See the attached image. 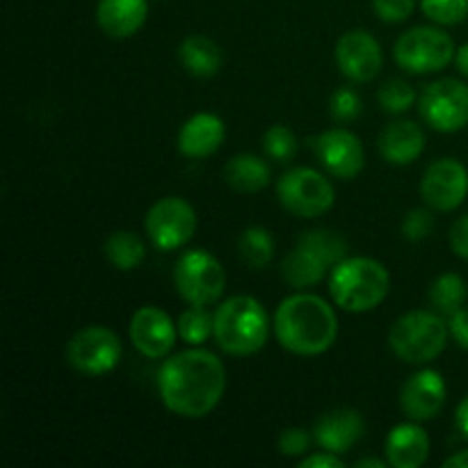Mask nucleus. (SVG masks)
Here are the masks:
<instances>
[{"label": "nucleus", "mask_w": 468, "mask_h": 468, "mask_svg": "<svg viewBox=\"0 0 468 468\" xmlns=\"http://www.w3.org/2000/svg\"><path fill=\"white\" fill-rule=\"evenodd\" d=\"M174 286L187 304L208 306L222 297L227 272L222 263L206 250H190L176 261Z\"/></svg>", "instance_id": "8"}, {"label": "nucleus", "mask_w": 468, "mask_h": 468, "mask_svg": "<svg viewBox=\"0 0 468 468\" xmlns=\"http://www.w3.org/2000/svg\"><path fill=\"white\" fill-rule=\"evenodd\" d=\"M131 343L146 359H167L178 338V327L158 306H142L128 324Z\"/></svg>", "instance_id": "14"}, {"label": "nucleus", "mask_w": 468, "mask_h": 468, "mask_svg": "<svg viewBox=\"0 0 468 468\" xmlns=\"http://www.w3.org/2000/svg\"><path fill=\"white\" fill-rule=\"evenodd\" d=\"M327 270L329 265L318 254H314L309 247L300 245V242H297V247L291 254H286L282 263V274L286 283L292 288H300V291L323 282Z\"/></svg>", "instance_id": "24"}, {"label": "nucleus", "mask_w": 468, "mask_h": 468, "mask_svg": "<svg viewBox=\"0 0 468 468\" xmlns=\"http://www.w3.org/2000/svg\"><path fill=\"white\" fill-rule=\"evenodd\" d=\"M329 112L336 122L350 123L361 114V96L352 87H341L332 94L329 101Z\"/></svg>", "instance_id": "33"}, {"label": "nucleus", "mask_w": 468, "mask_h": 468, "mask_svg": "<svg viewBox=\"0 0 468 468\" xmlns=\"http://www.w3.org/2000/svg\"><path fill=\"white\" fill-rule=\"evenodd\" d=\"M379 108L391 114L407 112L416 103V90L405 80H388L378 91Z\"/></svg>", "instance_id": "30"}, {"label": "nucleus", "mask_w": 468, "mask_h": 468, "mask_svg": "<svg viewBox=\"0 0 468 468\" xmlns=\"http://www.w3.org/2000/svg\"><path fill=\"white\" fill-rule=\"evenodd\" d=\"M178 336L187 346H204L215 329V315L206 311V306L190 304L181 315H178Z\"/></svg>", "instance_id": "28"}, {"label": "nucleus", "mask_w": 468, "mask_h": 468, "mask_svg": "<svg viewBox=\"0 0 468 468\" xmlns=\"http://www.w3.org/2000/svg\"><path fill=\"white\" fill-rule=\"evenodd\" d=\"M314 149L320 165L332 176L343 178V181L356 178L361 174V169L366 167L364 144L347 128H329V131L320 133L314 140Z\"/></svg>", "instance_id": "13"}, {"label": "nucleus", "mask_w": 468, "mask_h": 468, "mask_svg": "<svg viewBox=\"0 0 468 468\" xmlns=\"http://www.w3.org/2000/svg\"><path fill=\"white\" fill-rule=\"evenodd\" d=\"M277 197L288 213L314 219L329 213L336 201L334 186L311 167H292L277 181Z\"/></svg>", "instance_id": "7"}, {"label": "nucleus", "mask_w": 468, "mask_h": 468, "mask_svg": "<svg viewBox=\"0 0 468 468\" xmlns=\"http://www.w3.org/2000/svg\"><path fill=\"white\" fill-rule=\"evenodd\" d=\"M213 338L219 350L231 356H251L265 347L270 338V315L251 295L224 300L215 311Z\"/></svg>", "instance_id": "3"}, {"label": "nucleus", "mask_w": 468, "mask_h": 468, "mask_svg": "<svg viewBox=\"0 0 468 468\" xmlns=\"http://www.w3.org/2000/svg\"><path fill=\"white\" fill-rule=\"evenodd\" d=\"M468 195V169L460 160H434L420 178V197L437 213H451Z\"/></svg>", "instance_id": "12"}, {"label": "nucleus", "mask_w": 468, "mask_h": 468, "mask_svg": "<svg viewBox=\"0 0 468 468\" xmlns=\"http://www.w3.org/2000/svg\"><path fill=\"white\" fill-rule=\"evenodd\" d=\"M388 462L387 460H375V457H366V460L356 462V468H384Z\"/></svg>", "instance_id": "43"}, {"label": "nucleus", "mask_w": 468, "mask_h": 468, "mask_svg": "<svg viewBox=\"0 0 468 468\" xmlns=\"http://www.w3.org/2000/svg\"><path fill=\"white\" fill-rule=\"evenodd\" d=\"M149 16L146 0H99L96 21L101 30L114 39H128L137 35Z\"/></svg>", "instance_id": "21"}, {"label": "nucleus", "mask_w": 468, "mask_h": 468, "mask_svg": "<svg viewBox=\"0 0 468 468\" xmlns=\"http://www.w3.org/2000/svg\"><path fill=\"white\" fill-rule=\"evenodd\" d=\"M274 336L291 355H324L338 338L336 311L329 302L311 292L288 295L274 314Z\"/></svg>", "instance_id": "2"}, {"label": "nucleus", "mask_w": 468, "mask_h": 468, "mask_svg": "<svg viewBox=\"0 0 468 468\" xmlns=\"http://www.w3.org/2000/svg\"><path fill=\"white\" fill-rule=\"evenodd\" d=\"M455 423H457V430L462 432V437L468 439V396L460 402V407H457Z\"/></svg>", "instance_id": "40"}, {"label": "nucleus", "mask_w": 468, "mask_h": 468, "mask_svg": "<svg viewBox=\"0 0 468 468\" xmlns=\"http://www.w3.org/2000/svg\"><path fill=\"white\" fill-rule=\"evenodd\" d=\"M451 329L434 311H410L393 323L388 343L398 359L407 364H430L448 346Z\"/></svg>", "instance_id": "5"}, {"label": "nucleus", "mask_w": 468, "mask_h": 468, "mask_svg": "<svg viewBox=\"0 0 468 468\" xmlns=\"http://www.w3.org/2000/svg\"><path fill=\"white\" fill-rule=\"evenodd\" d=\"M238 254L250 268L265 270L274 259V238L265 227H247L238 236Z\"/></svg>", "instance_id": "26"}, {"label": "nucleus", "mask_w": 468, "mask_h": 468, "mask_svg": "<svg viewBox=\"0 0 468 468\" xmlns=\"http://www.w3.org/2000/svg\"><path fill=\"white\" fill-rule=\"evenodd\" d=\"M263 149L268 158L277 160V163H288L297 154L295 133L286 126L268 128L263 135Z\"/></svg>", "instance_id": "32"}, {"label": "nucleus", "mask_w": 468, "mask_h": 468, "mask_svg": "<svg viewBox=\"0 0 468 468\" xmlns=\"http://www.w3.org/2000/svg\"><path fill=\"white\" fill-rule=\"evenodd\" d=\"M224 135H227V128L218 114L197 112L178 131L176 146L187 158H208L222 146Z\"/></svg>", "instance_id": "18"}, {"label": "nucleus", "mask_w": 468, "mask_h": 468, "mask_svg": "<svg viewBox=\"0 0 468 468\" xmlns=\"http://www.w3.org/2000/svg\"><path fill=\"white\" fill-rule=\"evenodd\" d=\"M466 282L455 272L441 274V277L434 279L432 286H430V302H432V306L439 314L448 315V318L466 304Z\"/></svg>", "instance_id": "27"}, {"label": "nucleus", "mask_w": 468, "mask_h": 468, "mask_svg": "<svg viewBox=\"0 0 468 468\" xmlns=\"http://www.w3.org/2000/svg\"><path fill=\"white\" fill-rule=\"evenodd\" d=\"M416 0H373V9L379 21L402 23L411 16Z\"/></svg>", "instance_id": "36"}, {"label": "nucleus", "mask_w": 468, "mask_h": 468, "mask_svg": "<svg viewBox=\"0 0 468 468\" xmlns=\"http://www.w3.org/2000/svg\"><path fill=\"white\" fill-rule=\"evenodd\" d=\"M144 229L154 247L174 251L187 245L197 231V213L181 197H165L149 208Z\"/></svg>", "instance_id": "11"}, {"label": "nucleus", "mask_w": 468, "mask_h": 468, "mask_svg": "<svg viewBox=\"0 0 468 468\" xmlns=\"http://www.w3.org/2000/svg\"><path fill=\"white\" fill-rule=\"evenodd\" d=\"M338 71L352 82H368L379 76L384 53L379 41L366 30H350L336 44Z\"/></svg>", "instance_id": "15"}, {"label": "nucleus", "mask_w": 468, "mask_h": 468, "mask_svg": "<svg viewBox=\"0 0 468 468\" xmlns=\"http://www.w3.org/2000/svg\"><path fill=\"white\" fill-rule=\"evenodd\" d=\"M384 452H387L388 466L419 468L430 457V437L416 420L400 423L388 432Z\"/></svg>", "instance_id": "20"}, {"label": "nucleus", "mask_w": 468, "mask_h": 468, "mask_svg": "<svg viewBox=\"0 0 468 468\" xmlns=\"http://www.w3.org/2000/svg\"><path fill=\"white\" fill-rule=\"evenodd\" d=\"M227 388L222 359L199 346L167 356L158 370V393L172 414L204 419L219 405Z\"/></svg>", "instance_id": "1"}, {"label": "nucleus", "mask_w": 468, "mask_h": 468, "mask_svg": "<svg viewBox=\"0 0 468 468\" xmlns=\"http://www.w3.org/2000/svg\"><path fill=\"white\" fill-rule=\"evenodd\" d=\"M402 236L410 242H420L432 233L434 229V215L432 208H414L405 215L402 219Z\"/></svg>", "instance_id": "34"}, {"label": "nucleus", "mask_w": 468, "mask_h": 468, "mask_svg": "<svg viewBox=\"0 0 468 468\" xmlns=\"http://www.w3.org/2000/svg\"><path fill=\"white\" fill-rule=\"evenodd\" d=\"M423 122L439 133H457L468 126V85L457 78L430 82L419 101Z\"/></svg>", "instance_id": "10"}, {"label": "nucleus", "mask_w": 468, "mask_h": 468, "mask_svg": "<svg viewBox=\"0 0 468 468\" xmlns=\"http://www.w3.org/2000/svg\"><path fill=\"white\" fill-rule=\"evenodd\" d=\"M105 259L122 272L140 268L142 261L146 259V245L137 233L133 231H114L110 233L103 245Z\"/></svg>", "instance_id": "25"}, {"label": "nucleus", "mask_w": 468, "mask_h": 468, "mask_svg": "<svg viewBox=\"0 0 468 468\" xmlns=\"http://www.w3.org/2000/svg\"><path fill=\"white\" fill-rule=\"evenodd\" d=\"M224 181L229 187L240 195H254V192L265 190L272 181V172L270 165L263 158L254 154H240L233 155L227 165H224Z\"/></svg>", "instance_id": "22"}, {"label": "nucleus", "mask_w": 468, "mask_h": 468, "mask_svg": "<svg viewBox=\"0 0 468 468\" xmlns=\"http://www.w3.org/2000/svg\"><path fill=\"white\" fill-rule=\"evenodd\" d=\"M448 387L439 370L425 368L410 375L400 388V407L405 416L416 423H425L441 414L446 405Z\"/></svg>", "instance_id": "16"}, {"label": "nucleus", "mask_w": 468, "mask_h": 468, "mask_svg": "<svg viewBox=\"0 0 468 468\" xmlns=\"http://www.w3.org/2000/svg\"><path fill=\"white\" fill-rule=\"evenodd\" d=\"M391 277L379 261L368 256H346L329 274V295L347 314H366L387 300Z\"/></svg>", "instance_id": "4"}, {"label": "nucleus", "mask_w": 468, "mask_h": 468, "mask_svg": "<svg viewBox=\"0 0 468 468\" xmlns=\"http://www.w3.org/2000/svg\"><path fill=\"white\" fill-rule=\"evenodd\" d=\"M378 149L387 163L411 165L425 151L423 128L410 119H398V122L387 123L378 137Z\"/></svg>", "instance_id": "19"}, {"label": "nucleus", "mask_w": 468, "mask_h": 468, "mask_svg": "<svg viewBox=\"0 0 468 468\" xmlns=\"http://www.w3.org/2000/svg\"><path fill=\"white\" fill-rule=\"evenodd\" d=\"M420 9L439 26H457L468 18V0H420Z\"/></svg>", "instance_id": "31"}, {"label": "nucleus", "mask_w": 468, "mask_h": 468, "mask_svg": "<svg viewBox=\"0 0 468 468\" xmlns=\"http://www.w3.org/2000/svg\"><path fill=\"white\" fill-rule=\"evenodd\" d=\"M455 41L448 32L432 26L411 27L398 37L393 46V58L402 71L425 76L446 69L455 59Z\"/></svg>", "instance_id": "6"}, {"label": "nucleus", "mask_w": 468, "mask_h": 468, "mask_svg": "<svg viewBox=\"0 0 468 468\" xmlns=\"http://www.w3.org/2000/svg\"><path fill=\"white\" fill-rule=\"evenodd\" d=\"M448 329H451L452 341L468 352V309L462 306L460 311H455L448 320Z\"/></svg>", "instance_id": "37"}, {"label": "nucleus", "mask_w": 468, "mask_h": 468, "mask_svg": "<svg viewBox=\"0 0 468 468\" xmlns=\"http://www.w3.org/2000/svg\"><path fill=\"white\" fill-rule=\"evenodd\" d=\"M300 468H343V460L336 455V452H315V455L304 457L300 462Z\"/></svg>", "instance_id": "39"}, {"label": "nucleus", "mask_w": 468, "mask_h": 468, "mask_svg": "<svg viewBox=\"0 0 468 468\" xmlns=\"http://www.w3.org/2000/svg\"><path fill=\"white\" fill-rule=\"evenodd\" d=\"M311 439L314 434H309V430L304 428H286L282 434H279V452L283 457H302L309 452Z\"/></svg>", "instance_id": "35"}, {"label": "nucleus", "mask_w": 468, "mask_h": 468, "mask_svg": "<svg viewBox=\"0 0 468 468\" xmlns=\"http://www.w3.org/2000/svg\"><path fill=\"white\" fill-rule=\"evenodd\" d=\"M455 62H457V69H460L462 76L468 78V44L460 46V48H457Z\"/></svg>", "instance_id": "42"}, {"label": "nucleus", "mask_w": 468, "mask_h": 468, "mask_svg": "<svg viewBox=\"0 0 468 468\" xmlns=\"http://www.w3.org/2000/svg\"><path fill=\"white\" fill-rule=\"evenodd\" d=\"M443 466L446 468H468V451L455 452L452 457H448V460L443 462Z\"/></svg>", "instance_id": "41"}, {"label": "nucleus", "mask_w": 468, "mask_h": 468, "mask_svg": "<svg viewBox=\"0 0 468 468\" xmlns=\"http://www.w3.org/2000/svg\"><path fill=\"white\" fill-rule=\"evenodd\" d=\"M300 245L309 247V250L314 251V254H318L329 268L341 263V261L347 256L346 238H341L334 231H327V229H315V231L302 233Z\"/></svg>", "instance_id": "29"}, {"label": "nucleus", "mask_w": 468, "mask_h": 468, "mask_svg": "<svg viewBox=\"0 0 468 468\" xmlns=\"http://www.w3.org/2000/svg\"><path fill=\"white\" fill-rule=\"evenodd\" d=\"M123 356V346L117 334L103 324H91L73 334L67 343V364L80 375L99 378L112 373Z\"/></svg>", "instance_id": "9"}, {"label": "nucleus", "mask_w": 468, "mask_h": 468, "mask_svg": "<svg viewBox=\"0 0 468 468\" xmlns=\"http://www.w3.org/2000/svg\"><path fill=\"white\" fill-rule=\"evenodd\" d=\"M451 247L460 259L468 261V213L462 215L451 229Z\"/></svg>", "instance_id": "38"}, {"label": "nucleus", "mask_w": 468, "mask_h": 468, "mask_svg": "<svg viewBox=\"0 0 468 468\" xmlns=\"http://www.w3.org/2000/svg\"><path fill=\"white\" fill-rule=\"evenodd\" d=\"M183 69L197 78H213L222 69V50L210 37L190 35L178 46Z\"/></svg>", "instance_id": "23"}, {"label": "nucleus", "mask_w": 468, "mask_h": 468, "mask_svg": "<svg viewBox=\"0 0 468 468\" xmlns=\"http://www.w3.org/2000/svg\"><path fill=\"white\" fill-rule=\"evenodd\" d=\"M364 430L366 425L359 411L343 407V410H334L320 416L314 428V441L323 451L343 455L356 446V441L364 437Z\"/></svg>", "instance_id": "17"}]
</instances>
